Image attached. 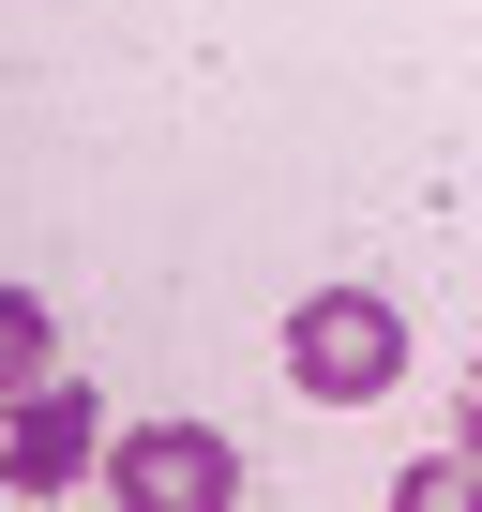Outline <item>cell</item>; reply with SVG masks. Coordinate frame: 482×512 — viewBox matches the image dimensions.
I'll return each mask as SVG.
<instances>
[{
	"label": "cell",
	"instance_id": "6",
	"mask_svg": "<svg viewBox=\"0 0 482 512\" xmlns=\"http://www.w3.org/2000/svg\"><path fill=\"white\" fill-rule=\"evenodd\" d=\"M467 452H482V362H467Z\"/></svg>",
	"mask_w": 482,
	"mask_h": 512
},
{
	"label": "cell",
	"instance_id": "2",
	"mask_svg": "<svg viewBox=\"0 0 482 512\" xmlns=\"http://www.w3.org/2000/svg\"><path fill=\"white\" fill-rule=\"evenodd\" d=\"M91 467H106V392L31 377L16 422H0V482H16V497H61V482H91Z\"/></svg>",
	"mask_w": 482,
	"mask_h": 512
},
{
	"label": "cell",
	"instance_id": "5",
	"mask_svg": "<svg viewBox=\"0 0 482 512\" xmlns=\"http://www.w3.org/2000/svg\"><path fill=\"white\" fill-rule=\"evenodd\" d=\"M392 497H407V512H452V497H482V452H422Z\"/></svg>",
	"mask_w": 482,
	"mask_h": 512
},
{
	"label": "cell",
	"instance_id": "4",
	"mask_svg": "<svg viewBox=\"0 0 482 512\" xmlns=\"http://www.w3.org/2000/svg\"><path fill=\"white\" fill-rule=\"evenodd\" d=\"M31 377H46V302H31V287H0V407H16Z\"/></svg>",
	"mask_w": 482,
	"mask_h": 512
},
{
	"label": "cell",
	"instance_id": "1",
	"mask_svg": "<svg viewBox=\"0 0 482 512\" xmlns=\"http://www.w3.org/2000/svg\"><path fill=\"white\" fill-rule=\"evenodd\" d=\"M407 377V317L377 302V287H317V302H287V392H317V407H377Z\"/></svg>",
	"mask_w": 482,
	"mask_h": 512
},
{
	"label": "cell",
	"instance_id": "3",
	"mask_svg": "<svg viewBox=\"0 0 482 512\" xmlns=\"http://www.w3.org/2000/svg\"><path fill=\"white\" fill-rule=\"evenodd\" d=\"M106 482H121V497H166V512H226V497H241V452L196 437V422H121V437H106Z\"/></svg>",
	"mask_w": 482,
	"mask_h": 512
}]
</instances>
